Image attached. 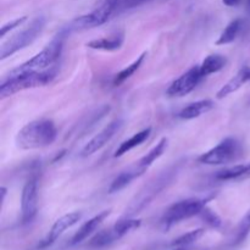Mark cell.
<instances>
[{
  "instance_id": "cell-1",
  "label": "cell",
  "mask_w": 250,
  "mask_h": 250,
  "mask_svg": "<svg viewBox=\"0 0 250 250\" xmlns=\"http://www.w3.org/2000/svg\"><path fill=\"white\" fill-rule=\"evenodd\" d=\"M58 137V128L49 119L34 120L24 125L16 136V144L20 149L32 150L51 146Z\"/></svg>"
},
{
  "instance_id": "cell-2",
  "label": "cell",
  "mask_w": 250,
  "mask_h": 250,
  "mask_svg": "<svg viewBox=\"0 0 250 250\" xmlns=\"http://www.w3.org/2000/svg\"><path fill=\"white\" fill-rule=\"evenodd\" d=\"M58 63L44 71H34V72H24L19 75H9L2 80L0 84V98L5 99L7 97L16 94L26 89H32L37 87H44L53 82L58 75Z\"/></svg>"
},
{
  "instance_id": "cell-3",
  "label": "cell",
  "mask_w": 250,
  "mask_h": 250,
  "mask_svg": "<svg viewBox=\"0 0 250 250\" xmlns=\"http://www.w3.org/2000/svg\"><path fill=\"white\" fill-rule=\"evenodd\" d=\"M65 29L61 31L45 48L38 54L27 60L26 62L21 63L16 68L11 70L9 75H19L24 72H34V71H44L50 68L51 66L56 65L60 59L61 53L63 49V41H65Z\"/></svg>"
},
{
  "instance_id": "cell-4",
  "label": "cell",
  "mask_w": 250,
  "mask_h": 250,
  "mask_svg": "<svg viewBox=\"0 0 250 250\" xmlns=\"http://www.w3.org/2000/svg\"><path fill=\"white\" fill-rule=\"evenodd\" d=\"M214 194L203 198L193 197L173 203L164 212L163 217L160 220L161 226H163L164 229H168L173 225L180 224V222L185 221V220L192 219L194 216H199L203 209L207 207V204L210 200L214 199Z\"/></svg>"
},
{
  "instance_id": "cell-5",
  "label": "cell",
  "mask_w": 250,
  "mask_h": 250,
  "mask_svg": "<svg viewBox=\"0 0 250 250\" xmlns=\"http://www.w3.org/2000/svg\"><path fill=\"white\" fill-rule=\"evenodd\" d=\"M178 172V166L173 165L170 168H167L166 171L161 172L158 177L153 178L143 189L139 192L138 195L134 197V199L132 200L129 207L127 208L126 214L124 217H133L134 215L139 214L156 195L160 192H163L168 185L173 181L175 176Z\"/></svg>"
},
{
  "instance_id": "cell-6",
  "label": "cell",
  "mask_w": 250,
  "mask_h": 250,
  "mask_svg": "<svg viewBox=\"0 0 250 250\" xmlns=\"http://www.w3.org/2000/svg\"><path fill=\"white\" fill-rule=\"evenodd\" d=\"M243 155V146L234 137H227L220 142L216 146L202 154L197 159L203 165H226L238 160Z\"/></svg>"
},
{
  "instance_id": "cell-7",
  "label": "cell",
  "mask_w": 250,
  "mask_h": 250,
  "mask_svg": "<svg viewBox=\"0 0 250 250\" xmlns=\"http://www.w3.org/2000/svg\"><path fill=\"white\" fill-rule=\"evenodd\" d=\"M44 26H45V17L39 16L34 19L26 28L15 33L12 37H10L6 42L1 44V48H0V60H5V59L10 58L15 53L22 50L26 46H28L29 44L33 43L38 38L39 34L42 33Z\"/></svg>"
},
{
  "instance_id": "cell-8",
  "label": "cell",
  "mask_w": 250,
  "mask_h": 250,
  "mask_svg": "<svg viewBox=\"0 0 250 250\" xmlns=\"http://www.w3.org/2000/svg\"><path fill=\"white\" fill-rule=\"evenodd\" d=\"M38 212V175L33 173L24 183L21 193V221L28 225Z\"/></svg>"
},
{
  "instance_id": "cell-9",
  "label": "cell",
  "mask_w": 250,
  "mask_h": 250,
  "mask_svg": "<svg viewBox=\"0 0 250 250\" xmlns=\"http://www.w3.org/2000/svg\"><path fill=\"white\" fill-rule=\"evenodd\" d=\"M115 16V11L111 5L105 0L99 7L93 10L89 14L82 15L80 17H76L70 26L67 27V31H81V29H89L99 27L102 24L106 23L109 20Z\"/></svg>"
},
{
  "instance_id": "cell-10",
  "label": "cell",
  "mask_w": 250,
  "mask_h": 250,
  "mask_svg": "<svg viewBox=\"0 0 250 250\" xmlns=\"http://www.w3.org/2000/svg\"><path fill=\"white\" fill-rule=\"evenodd\" d=\"M203 78L204 77L200 73L199 66H193L171 83L170 87L166 90V95L170 98L185 97L197 88Z\"/></svg>"
},
{
  "instance_id": "cell-11",
  "label": "cell",
  "mask_w": 250,
  "mask_h": 250,
  "mask_svg": "<svg viewBox=\"0 0 250 250\" xmlns=\"http://www.w3.org/2000/svg\"><path fill=\"white\" fill-rule=\"evenodd\" d=\"M124 125L122 120H115V121L110 122L106 127L102 129L98 134H95L90 141H88V143L81 150V156L82 158H87V156L93 155L94 153H97L98 150H100L102 148H104L110 141L115 137V134L120 131V128Z\"/></svg>"
},
{
  "instance_id": "cell-12",
  "label": "cell",
  "mask_w": 250,
  "mask_h": 250,
  "mask_svg": "<svg viewBox=\"0 0 250 250\" xmlns=\"http://www.w3.org/2000/svg\"><path fill=\"white\" fill-rule=\"evenodd\" d=\"M82 219V214L81 212H70V214H66L63 216H61L60 219L56 220L54 222V225L51 226L50 231L48 232V234L45 236V238L39 243L38 248H48L51 244L55 243L59 238L63 234V232L67 231L68 229H71L72 226H75L80 220Z\"/></svg>"
},
{
  "instance_id": "cell-13",
  "label": "cell",
  "mask_w": 250,
  "mask_h": 250,
  "mask_svg": "<svg viewBox=\"0 0 250 250\" xmlns=\"http://www.w3.org/2000/svg\"><path fill=\"white\" fill-rule=\"evenodd\" d=\"M110 214H111V210H104V211L99 212L98 215L93 216L88 221H85L72 236V238L70 241V246H77V244H81L82 242H84L88 237L92 236L99 229L100 225L109 217Z\"/></svg>"
},
{
  "instance_id": "cell-14",
  "label": "cell",
  "mask_w": 250,
  "mask_h": 250,
  "mask_svg": "<svg viewBox=\"0 0 250 250\" xmlns=\"http://www.w3.org/2000/svg\"><path fill=\"white\" fill-rule=\"evenodd\" d=\"M166 146H167V138H161L160 142H159L153 149H150V150L148 151V154H146L143 158L139 159L137 163H134L133 165H132V167L136 170V172L138 173L139 177L143 176L144 173L149 170V167H150V166L153 165L164 153H165Z\"/></svg>"
},
{
  "instance_id": "cell-15",
  "label": "cell",
  "mask_w": 250,
  "mask_h": 250,
  "mask_svg": "<svg viewBox=\"0 0 250 250\" xmlns=\"http://www.w3.org/2000/svg\"><path fill=\"white\" fill-rule=\"evenodd\" d=\"M248 82H250V66L246 65L236 73V76H233L229 82L222 85L221 89L216 93V98L217 99H224L232 93L241 89Z\"/></svg>"
},
{
  "instance_id": "cell-16",
  "label": "cell",
  "mask_w": 250,
  "mask_h": 250,
  "mask_svg": "<svg viewBox=\"0 0 250 250\" xmlns=\"http://www.w3.org/2000/svg\"><path fill=\"white\" fill-rule=\"evenodd\" d=\"M250 178V163L239 164L231 167L222 168L214 175V180L220 182H229V181H246Z\"/></svg>"
},
{
  "instance_id": "cell-17",
  "label": "cell",
  "mask_w": 250,
  "mask_h": 250,
  "mask_svg": "<svg viewBox=\"0 0 250 250\" xmlns=\"http://www.w3.org/2000/svg\"><path fill=\"white\" fill-rule=\"evenodd\" d=\"M215 103L210 99H203L198 100V102L190 103L187 106L183 107L180 112H178V117L182 120H194L200 117L202 115L207 114L210 110L214 109Z\"/></svg>"
},
{
  "instance_id": "cell-18",
  "label": "cell",
  "mask_w": 250,
  "mask_h": 250,
  "mask_svg": "<svg viewBox=\"0 0 250 250\" xmlns=\"http://www.w3.org/2000/svg\"><path fill=\"white\" fill-rule=\"evenodd\" d=\"M125 42L124 32H117L116 34L110 37H104L100 39H94L87 43V46L94 50H103V51H115L119 50Z\"/></svg>"
},
{
  "instance_id": "cell-19",
  "label": "cell",
  "mask_w": 250,
  "mask_h": 250,
  "mask_svg": "<svg viewBox=\"0 0 250 250\" xmlns=\"http://www.w3.org/2000/svg\"><path fill=\"white\" fill-rule=\"evenodd\" d=\"M121 239V236L119 234L117 229L115 226H111L110 229H103V231L98 232L94 237H92L89 242H88V247L93 249H102L105 247L111 246L112 243Z\"/></svg>"
},
{
  "instance_id": "cell-20",
  "label": "cell",
  "mask_w": 250,
  "mask_h": 250,
  "mask_svg": "<svg viewBox=\"0 0 250 250\" xmlns=\"http://www.w3.org/2000/svg\"><path fill=\"white\" fill-rule=\"evenodd\" d=\"M150 133H151L150 127H149V128L142 129V131L137 132V133L133 134L131 138L126 139V141L122 142V143L120 144L119 148H117L116 151H115L114 156L115 158H120V156L125 155V154H127L128 151H131L132 149L137 148V146H139L141 144H143L144 142L149 138Z\"/></svg>"
},
{
  "instance_id": "cell-21",
  "label": "cell",
  "mask_w": 250,
  "mask_h": 250,
  "mask_svg": "<svg viewBox=\"0 0 250 250\" xmlns=\"http://www.w3.org/2000/svg\"><path fill=\"white\" fill-rule=\"evenodd\" d=\"M227 65V59L224 55H220V54H211V55L207 56V58L203 60V62L199 65L200 73H202L203 77H207V76L212 75V73H216L219 71H221L222 68H225V66Z\"/></svg>"
},
{
  "instance_id": "cell-22",
  "label": "cell",
  "mask_w": 250,
  "mask_h": 250,
  "mask_svg": "<svg viewBox=\"0 0 250 250\" xmlns=\"http://www.w3.org/2000/svg\"><path fill=\"white\" fill-rule=\"evenodd\" d=\"M244 27V20L243 19H236L233 21L229 22L226 26V28L222 31V33L220 34L219 39L215 42L216 45H227V44H231L232 42L236 41L238 38V36L241 34L242 29Z\"/></svg>"
},
{
  "instance_id": "cell-23",
  "label": "cell",
  "mask_w": 250,
  "mask_h": 250,
  "mask_svg": "<svg viewBox=\"0 0 250 250\" xmlns=\"http://www.w3.org/2000/svg\"><path fill=\"white\" fill-rule=\"evenodd\" d=\"M146 56V53H143L142 55H139L138 58H137L136 60L131 63V65H128L127 67H125L124 70L120 71V72L117 73L114 78V85H116L117 87V85L122 84L125 81L128 80L129 77H132V76L134 75V72L139 70V67H141L142 63H143Z\"/></svg>"
},
{
  "instance_id": "cell-24",
  "label": "cell",
  "mask_w": 250,
  "mask_h": 250,
  "mask_svg": "<svg viewBox=\"0 0 250 250\" xmlns=\"http://www.w3.org/2000/svg\"><path fill=\"white\" fill-rule=\"evenodd\" d=\"M205 233L204 229H198L194 231L187 232V233L182 234V236L177 237L176 239H173L170 243L171 248H180V247H190L193 243L199 241Z\"/></svg>"
},
{
  "instance_id": "cell-25",
  "label": "cell",
  "mask_w": 250,
  "mask_h": 250,
  "mask_svg": "<svg viewBox=\"0 0 250 250\" xmlns=\"http://www.w3.org/2000/svg\"><path fill=\"white\" fill-rule=\"evenodd\" d=\"M250 233V209L244 215L243 219L239 221L238 226L236 229V233H234L233 241H232V246H239L243 243L247 239V237Z\"/></svg>"
},
{
  "instance_id": "cell-26",
  "label": "cell",
  "mask_w": 250,
  "mask_h": 250,
  "mask_svg": "<svg viewBox=\"0 0 250 250\" xmlns=\"http://www.w3.org/2000/svg\"><path fill=\"white\" fill-rule=\"evenodd\" d=\"M134 180H136V178L133 177V175H132V173L129 172L128 168H127V170L122 171L120 175H117L116 177L114 178V181H112L111 185H110L107 192H109L110 194H114V193L120 192V190H122L124 188H126L127 186H128L129 183Z\"/></svg>"
},
{
  "instance_id": "cell-27",
  "label": "cell",
  "mask_w": 250,
  "mask_h": 250,
  "mask_svg": "<svg viewBox=\"0 0 250 250\" xmlns=\"http://www.w3.org/2000/svg\"><path fill=\"white\" fill-rule=\"evenodd\" d=\"M106 1L112 6L115 15H117L126 11V10L139 6V5L144 4V2L150 1V0H106Z\"/></svg>"
},
{
  "instance_id": "cell-28",
  "label": "cell",
  "mask_w": 250,
  "mask_h": 250,
  "mask_svg": "<svg viewBox=\"0 0 250 250\" xmlns=\"http://www.w3.org/2000/svg\"><path fill=\"white\" fill-rule=\"evenodd\" d=\"M199 216L202 217L203 221H204L208 226L211 227V229H221L222 226L221 217H220L216 212L212 211L211 209H209L208 207H205L204 209H203V211L200 212Z\"/></svg>"
},
{
  "instance_id": "cell-29",
  "label": "cell",
  "mask_w": 250,
  "mask_h": 250,
  "mask_svg": "<svg viewBox=\"0 0 250 250\" xmlns=\"http://www.w3.org/2000/svg\"><path fill=\"white\" fill-rule=\"evenodd\" d=\"M26 21H27V16H22V17H19V19L7 22V23H5L4 26L1 27V31H0V38H4L7 33H10V32L14 31V29H16L17 27L22 26Z\"/></svg>"
},
{
  "instance_id": "cell-30",
  "label": "cell",
  "mask_w": 250,
  "mask_h": 250,
  "mask_svg": "<svg viewBox=\"0 0 250 250\" xmlns=\"http://www.w3.org/2000/svg\"><path fill=\"white\" fill-rule=\"evenodd\" d=\"M242 1H243V0H222V2H224V4L229 7L238 6Z\"/></svg>"
},
{
  "instance_id": "cell-31",
  "label": "cell",
  "mask_w": 250,
  "mask_h": 250,
  "mask_svg": "<svg viewBox=\"0 0 250 250\" xmlns=\"http://www.w3.org/2000/svg\"><path fill=\"white\" fill-rule=\"evenodd\" d=\"M5 195H6V188L1 187V202H4Z\"/></svg>"
},
{
  "instance_id": "cell-32",
  "label": "cell",
  "mask_w": 250,
  "mask_h": 250,
  "mask_svg": "<svg viewBox=\"0 0 250 250\" xmlns=\"http://www.w3.org/2000/svg\"><path fill=\"white\" fill-rule=\"evenodd\" d=\"M173 250H189V247H180V248H173Z\"/></svg>"
},
{
  "instance_id": "cell-33",
  "label": "cell",
  "mask_w": 250,
  "mask_h": 250,
  "mask_svg": "<svg viewBox=\"0 0 250 250\" xmlns=\"http://www.w3.org/2000/svg\"><path fill=\"white\" fill-rule=\"evenodd\" d=\"M248 11L250 12V0H248Z\"/></svg>"
}]
</instances>
